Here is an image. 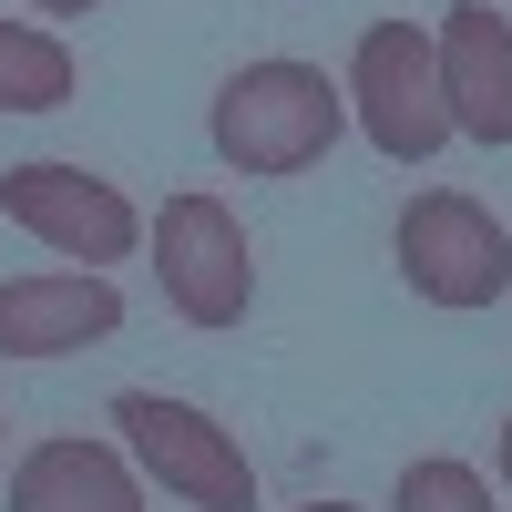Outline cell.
<instances>
[{
    "label": "cell",
    "instance_id": "6da1fadb",
    "mask_svg": "<svg viewBox=\"0 0 512 512\" xmlns=\"http://www.w3.org/2000/svg\"><path fill=\"white\" fill-rule=\"evenodd\" d=\"M338 123H349V93L318 62H246L216 93V154L236 175H308L338 144Z\"/></svg>",
    "mask_w": 512,
    "mask_h": 512
},
{
    "label": "cell",
    "instance_id": "7a4b0ae2",
    "mask_svg": "<svg viewBox=\"0 0 512 512\" xmlns=\"http://www.w3.org/2000/svg\"><path fill=\"white\" fill-rule=\"evenodd\" d=\"M123 441H134L144 482H164V502H195V512H246L256 502V461L226 420H205L195 400H164V390H123L113 400Z\"/></svg>",
    "mask_w": 512,
    "mask_h": 512
},
{
    "label": "cell",
    "instance_id": "3957f363",
    "mask_svg": "<svg viewBox=\"0 0 512 512\" xmlns=\"http://www.w3.org/2000/svg\"><path fill=\"white\" fill-rule=\"evenodd\" d=\"M349 103H359V134L390 154V164H431V154L451 144L441 52H431V31H410V21H369V31H359Z\"/></svg>",
    "mask_w": 512,
    "mask_h": 512
},
{
    "label": "cell",
    "instance_id": "277c9868",
    "mask_svg": "<svg viewBox=\"0 0 512 512\" xmlns=\"http://www.w3.org/2000/svg\"><path fill=\"white\" fill-rule=\"evenodd\" d=\"M154 277H164V308L185 328H236L246 297H256V256L226 195H164L154 216Z\"/></svg>",
    "mask_w": 512,
    "mask_h": 512
},
{
    "label": "cell",
    "instance_id": "5b68a950",
    "mask_svg": "<svg viewBox=\"0 0 512 512\" xmlns=\"http://www.w3.org/2000/svg\"><path fill=\"white\" fill-rule=\"evenodd\" d=\"M400 277L431 297V308H492L512 287V236L492 226V205L431 185V195L400 205Z\"/></svg>",
    "mask_w": 512,
    "mask_h": 512
},
{
    "label": "cell",
    "instance_id": "8992f818",
    "mask_svg": "<svg viewBox=\"0 0 512 512\" xmlns=\"http://www.w3.org/2000/svg\"><path fill=\"white\" fill-rule=\"evenodd\" d=\"M0 216L21 236H41L52 256H82V267H113V256H134V236H144V216L103 175H82V164H11V175H0Z\"/></svg>",
    "mask_w": 512,
    "mask_h": 512
},
{
    "label": "cell",
    "instance_id": "52a82bcc",
    "mask_svg": "<svg viewBox=\"0 0 512 512\" xmlns=\"http://www.w3.org/2000/svg\"><path fill=\"white\" fill-rule=\"evenodd\" d=\"M123 328V287L103 267H62V277H0V359H62V349H103Z\"/></svg>",
    "mask_w": 512,
    "mask_h": 512
},
{
    "label": "cell",
    "instance_id": "ba28073f",
    "mask_svg": "<svg viewBox=\"0 0 512 512\" xmlns=\"http://www.w3.org/2000/svg\"><path fill=\"white\" fill-rule=\"evenodd\" d=\"M441 103H451V134L472 144H512V21L492 11V0H472V11L441 21Z\"/></svg>",
    "mask_w": 512,
    "mask_h": 512
},
{
    "label": "cell",
    "instance_id": "9c48e42d",
    "mask_svg": "<svg viewBox=\"0 0 512 512\" xmlns=\"http://www.w3.org/2000/svg\"><path fill=\"white\" fill-rule=\"evenodd\" d=\"M11 512H144V482L103 441H41L11 472Z\"/></svg>",
    "mask_w": 512,
    "mask_h": 512
},
{
    "label": "cell",
    "instance_id": "30bf717a",
    "mask_svg": "<svg viewBox=\"0 0 512 512\" xmlns=\"http://www.w3.org/2000/svg\"><path fill=\"white\" fill-rule=\"evenodd\" d=\"M72 103V52L62 31L0 21V113H62Z\"/></svg>",
    "mask_w": 512,
    "mask_h": 512
},
{
    "label": "cell",
    "instance_id": "8fae6325",
    "mask_svg": "<svg viewBox=\"0 0 512 512\" xmlns=\"http://www.w3.org/2000/svg\"><path fill=\"white\" fill-rule=\"evenodd\" d=\"M400 512H502V502H492V482L472 461H410L400 472Z\"/></svg>",
    "mask_w": 512,
    "mask_h": 512
},
{
    "label": "cell",
    "instance_id": "7c38bea8",
    "mask_svg": "<svg viewBox=\"0 0 512 512\" xmlns=\"http://www.w3.org/2000/svg\"><path fill=\"white\" fill-rule=\"evenodd\" d=\"M31 11H52V21H82V11H103V0H31Z\"/></svg>",
    "mask_w": 512,
    "mask_h": 512
},
{
    "label": "cell",
    "instance_id": "4fadbf2b",
    "mask_svg": "<svg viewBox=\"0 0 512 512\" xmlns=\"http://www.w3.org/2000/svg\"><path fill=\"white\" fill-rule=\"evenodd\" d=\"M502 482H512V420H502Z\"/></svg>",
    "mask_w": 512,
    "mask_h": 512
},
{
    "label": "cell",
    "instance_id": "5bb4252c",
    "mask_svg": "<svg viewBox=\"0 0 512 512\" xmlns=\"http://www.w3.org/2000/svg\"><path fill=\"white\" fill-rule=\"evenodd\" d=\"M308 512H349V502H308Z\"/></svg>",
    "mask_w": 512,
    "mask_h": 512
},
{
    "label": "cell",
    "instance_id": "9a60e30c",
    "mask_svg": "<svg viewBox=\"0 0 512 512\" xmlns=\"http://www.w3.org/2000/svg\"><path fill=\"white\" fill-rule=\"evenodd\" d=\"M0 420H11V410H0Z\"/></svg>",
    "mask_w": 512,
    "mask_h": 512
}]
</instances>
